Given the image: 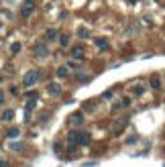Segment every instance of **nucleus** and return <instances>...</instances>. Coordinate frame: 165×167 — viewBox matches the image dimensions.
<instances>
[{"label": "nucleus", "mask_w": 165, "mask_h": 167, "mask_svg": "<svg viewBox=\"0 0 165 167\" xmlns=\"http://www.w3.org/2000/svg\"><path fill=\"white\" fill-rule=\"evenodd\" d=\"M67 141L72 143V145H82V147H86V145H90L92 137H90V133H86V131H72V133L67 135Z\"/></svg>", "instance_id": "1"}, {"label": "nucleus", "mask_w": 165, "mask_h": 167, "mask_svg": "<svg viewBox=\"0 0 165 167\" xmlns=\"http://www.w3.org/2000/svg\"><path fill=\"white\" fill-rule=\"evenodd\" d=\"M37 82H39V71H37V69L27 71L24 78H23V86H24V88H31V86H35Z\"/></svg>", "instance_id": "2"}, {"label": "nucleus", "mask_w": 165, "mask_h": 167, "mask_svg": "<svg viewBox=\"0 0 165 167\" xmlns=\"http://www.w3.org/2000/svg\"><path fill=\"white\" fill-rule=\"evenodd\" d=\"M35 8H37L35 0H23V4H20V12H23L24 16H31L35 12Z\"/></svg>", "instance_id": "3"}, {"label": "nucleus", "mask_w": 165, "mask_h": 167, "mask_svg": "<svg viewBox=\"0 0 165 167\" xmlns=\"http://www.w3.org/2000/svg\"><path fill=\"white\" fill-rule=\"evenodd\" d=\"M45 90H47V94H51V96H61V86L55 84V82H49Z\"/></svg>", "instance_id": "4"}, {"label": "nucleus", "mask_w": 165, "mask_h": 167, "mask_svg": "<svg viewBox=\"0 0 165 167\" xmlns=\"http://www.w3.org/2000/svg\"><path fill=\"white\" fill-rule=\"evenodd\" d=\"M84 122V114L82 112H73L72 116H69V124L72 126H78V124H82Z\"/></svg>", "instance_id": "5"}, {"label": "nucleus", "mask_w": 165, "mask_h": 167, "mask_svg": "<svg viewBox=\"0 0 165 167\" xmlns=\"http://www.w3.org/2000/svg\"><path fill=\"white\" fill-rule=\"evenodd\" d=\"M84 55H86V51H84V47H72V59H84Z\"/></svg>", "instance_id": "6"}, {"label": "nucleus", "mask_w": 165, "mask_h": 167, "mask_svg": "<svg viewBox=\"0 0 165 167\" xmlns=\"http://www.w3.org/2000/svg\"><path fill=\"white\" fill-rule=\"evenodd\" d=\"M47 45H43V43H37L35 45V55H39V57H47Z\"/></svg>", "instance_id": "7"}, {"label": "nucleus", "mask_w": 165, "mask_h": 167, "mask_svg": "<svg viewBox=\"0 0 165 167\" xmlns=\"http://www.w3.org/2000/svg\"><path fill=\"white\" fill-rule=\"evenodd\" d=\"M55 75H57V78H69V67L67 65H59L57 71H55Z\"/></svg>", "instance_id": "8"}, {"label": "nucleus", "mask_w": 165, "mask_h": 167, "mask_svg": "<svg viewBox=\"0 0 165 167\" xmlns=\"http://www.w3.org/2000/svg\"><path fill=\"white\" fill-rule=\"evenodd\" d=\"M94 43H96L98 49H102V51L108 49V41H106V39H94Z\"/></svg>", "instance_id": "9"}, {"label": "nucleus", "mask_w": 165, "mask_h": 167, "mask_svg": "<svg viewBox=\"0 0 165 167\" xmlns=\"http://www.w3.org/2000/svg\"><path fill=\"white\" fill-rule=\"evenodd\" d=\"M19 135H20V128H16V126H12V128L6 131V137L8 139H15V137H19Z\"/></svg>", "instance_id": "10"}, {"label": "nucleus", "mask_w": 165, "mask_h": 167, "mask_svg": "<svg viewBox=\"0 0 165 167\" xmlns=\"http://www.w3.org/2000/svg\"><path fill=\"white\" fill-rule=\"evenodd\" d=\"M149 84H151V88H153V90H159L161 88V79L157 78V75H153V78L149 79Z\"/></svg>", "instance_id": "11"}, {"label": "nucleus", "mask_w": 165, "mask_h": 167, "mask_svg": "<svg viewBox=\"0 0 165 167\" xmlns=\"http://www.w3.org/2000/svg\"><path fill=\"white\" fill-rule=\"evenodd\" d=\"M0 118H2V120H12V118H15V110H4V112L0 114Z\"/></svg>", "instance_id": "12"}, {"label": "nucleus", "mask_w": 165, "mask_h": 167, "mask_svg": "<svg viewBox=\"0 0 165 167\" xmlns=\"http://www.w3.org/2000/svg\"><path fill=\"white\" fill-rule=\"evenodd\" d=\"M132 94H135V96H143V94H145V86H143V84L135 86V88H132Z\"/></svg>", "instance_id": "13"}, {"label": "nucleus", "mask_w": 165, "mask_h": 167, "mask_svg": "<svg viewBox=\"0 0 165 167\" xmlns=\"http://www.w3.org/2000/svg\"><path fill=\"white\" fill-rule=\"evenodd\" d=\"M45 37H47L49 41L57 39V31H55V29H47V33H45Z\"/></svg>", "instance_id": "14"}, {"label": "nucleus", "mask_w": 165, "mask_h": 167, "mask_svg": "<svg viewBox=\"0 0 165 167\" xmlns=\"http://www.w3.org/2000/svg\"><path fill=\"white\" fill-rule=\"evenodd\" d=\"M59 45H61V47H67L69 45V37L67 35H61V37H59Z\"/></svg>", "instance_id": "15"}, {"label": "nucleus", "mask_w": 165, "mask_h": 167, "mask_svg": "<svg viewBox=\"0 0 165 167\" xmlns=\"http://www.w3.org/2000/svg\"><path fill=\"white\" fill-rule=\"evenodd\" d=\"M67 67H69V69H78V67H80L78 59H69V61H67Z\"/></svg>", "instance_id": "16"}, {"label": "nucleus", "mask_w": 165, "mask_h": 167, "mask_svg": "<svg viewBox=\"0 0 165 167\" xmlns=\"http://www.w3.org/2000/svg\"><path fill=\"white\" fill-rule=\"evenodd\" d=\"M78 35L82 37V39H86V37H90V31H88V29H84V27H82V29L78 31Z\"/></svg>", "instance_id": "17"}, {"label": "nucleus", "mask_w": 165, "mask_h": 167, "mask_svg": "<svg viewBox=\"0 0 165 167\" xmlns=\"http://www.w3.org/2000/svg\"><path fill=\"white\" fill-rule=\"evenodd\" d=\"M10 51H12V53H19V51H20V43H12Z\"/></svg>", "instance_id": "18"}, {"label": "nucleus", "mask_w": 165, "mask_h": 167, "mask_svg": "<svg viewBox=\"0 0 165 167\" xmlns=\"http://www.w3.org/2000/svg\"><path fill=\"white\" fill-rule=\"evenodd\" d=\"M10 149H12V151H20V149H23V145H20V143H12V145H10Z\"/></svg>", "instance_id": "19"}, {"label": "nucleus", "mask_w": 165, "mask_h": 167, "mask_svg": "<svg viewBox=\"0 0 165 167\" xmlns=\"http://www.w3.org/2000/svg\"><path fill=\"white\" fill-rule=\"evenodd\" d=\"M102 98H104V100H110V98H112V90H106V92L102 94Z\"/></svg>", "instance_id": "20"}, {"label": "nucleus", "mask_w": 165, "mask_h": 167, "mask_svg": "<svg viewBox=\"0 0 165 167\" xmlns=\"http://www.w3.org/2000/svg\"><path fill=\"white\" fill-rule=\"evenodd\" d=\"M0 167H10V163L6 159H0Z\"/></svg>", "instance_id": "21"}, {"label": "nucleus", "mask_w": 165, "mask_h": 167, "mask_svg": "<svg viewBox=\"0 0 165 167\" xmlns=\"http://www.w3.org/2000/svg\"><path fill=\"white\" fill-rule=\"evenodd\" d=\"M4 100H6V94L0 90V104H4Z\"/></svg>", "instance_id": "22"}, {"label": "nucleus", "mask_w": 165, "mask_h": 167, "mask_svg": "<svg viewBox=\"0 0 165 167\" xmlns=\"http://www.w3.org/2000/svg\"><path fill=\"white\" fill-rule=\"evenodd\" d=\"M128 2H139V0H128Z\"/></svg>", "instance_id": "23"}, {"label": "nucleus", "mask_w": 165, "mask_h": 167, "mask_svg": "<svg viewBox=\"0 0 165 167\" xmlns=\"http://www.w3.org/2000/svg\"><path fill=\"white\" fill-rule=\"evenodd\" d=\"M0 82H2V75H0Z\"/></svg>", "instance_id": "24"}]
</instances>
